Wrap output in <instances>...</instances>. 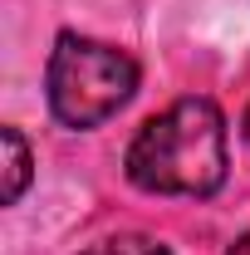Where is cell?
Here are the masks:
<instances>
[{"instance_id":"cell-4","label":"cell","mask_w":250,"mask_h":255,"mask_svg":"<svg viewBox=\"0 0 250 255\" xmlns=\"http://www.w3.org/2000/svg\"><path fill=\"white\" fill-rule=\"evenodd\" d=\"M79 255H172V246L147 236V231H118V236L94 241L89 251H79Z\"/></svg>"},{"instance_id":"cell-2","label":"cell","mask_w":250,"mask_h":255,"mask_svg":"<svg viewBox=\"0 0 250 255\" xmlns=\"http://www.w3.org/2000/svg\"><path fill=\"white\" fill-rule=\"evenodd\" d=\"M137 59L123 54L118 44H103L89 34L64 30L49 49V69H44V98L54 123L89 132V128L108 123L127 98L137 94Z\"/></svg>"},{"instance_id":"cell-1","label":"cell","mask_w":250,"mask_h":255,"mask_svg":"<svg viewBox=\"0 0 250 255\" xmlns=\"http://www.w3.org/2000/svg\"><path fill=\"white\" fill-rule=\"evenodd\" d=\"M226 118L201 94L152 113L123 157L127 182L152 196H216L226 187Z\"/></svg>"},{"instance_id":"cell-6","label":"cell","mask_w":250,"mask_h":255,"mask_svg":"<svg viewBox=\"0 0 250 255\" xmlns=\"http://www.w3.org/2000/svg\"><path fill=\"white\" fill-rule=\"evenodd\" d=\"M241 132H246V142H250V108H246V118H241Z\"/></svg>"},{"instance_id":"cell-3","label":"cell","mask_w":250,"mask_h":255,"mask_svg":"<svg viewBox=\"0 0 250 255\" xmlns=\"http://www.w3.org/2000/svg\"><path fill=\"white\" fill-rule=\"evenodd\" d=\"M0 147H5V172H0V201L15 206L25 187L34 177V157H30V142L20 137V128H0Z\"/></svg>"},{"instance_id":"cell-5","label":"cell","mask_w":250,"mask_h":255,"mask_svg":"<svg viewBox=\"0 0 250 255\" xmlns=\"http://www.w3.org/2000/svg\"><path fill=\"white\" fill-rule=\"evenodd\" d=\"M226 255H250V231H246V236H241V241H236V246H231Z\"/></svg>"}]
</instances>
